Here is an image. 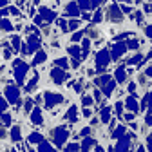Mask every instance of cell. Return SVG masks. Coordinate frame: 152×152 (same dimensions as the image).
<instances>
[{
    "instance_id": "obj_1",
    "label": "cell",
    "mask_w": 152,
    "mask_h": 152,
    "mask_svg": "<svg viewBox=\"0 0 152 152\" xmlns=\"http://www.w3.org/2000/svg\"><path fill=\"white\" fill-rule=\"evenodd\" d=\"M121 18H123V16H121V13L118 11V7H116V6L112 4V6L109 7V20H110V22H121Z\"/></svg>"
},
{
    "instance_id": "obj_2",
    "label": "cell",
    "mask_w": 152,
    "mask_h": 152,
    "mask_svg": "<svg viewBox=\"0 0 152 152\" xmlns=\"http://www.w3.org/2000/svg\"><path fill=\"white\" fill-rule=\"evenodd\" d=\"M127 109H130V110H134V109H136V102L132 100V98L127 100Z\"/></svg>"
},
{
    "instance_id": "obj_3",
    "label": "cell",
    "mask_w": 152,
    "mask_h": 152,
    "mask_svg": "<svg viewBox=\"0 0 152 152\" xmlns=\"http://www.w3.org/2000/svg\"><path fill=\"white\" fill-rule=\"evenodd\" d=\"M6 138H7V136H6V130L0 127V140H6Z\"/></svg>"
},
{
    "instance_id": "obj_4",
    "label": "cell",
    "mask_w": 152,
    "mask_h": 152,
    "mask_svg": "<svg viewBox=\"0 0 152 152\" xmlns=\"http://www.w3.org/2000/svg\"><path fill=\"white\" fill-rule=\"evenodd\" d=\"M24 110H26V112H29V110H31V102H29V100L26 102V107H24Z\"/></svg>"
},
{
    "instance_id": "obj_5",
    "label": "cell",
    "mask_w": 152,
    "mask_h": 152,
    "mask_svg": "<svg viewBox=\"0 0 152 152\" xmlns=\"http://www.w3.org/2000/svg\"><path fill=\"white\" fill-rule=\"evenodd\" d=\"M147 33H148V36L152 38V27H148V29H147Z\"/></svg>"
},
{
    "instance_id": "obj_6",
    "label": "cell",
    "mask_w": 152,
    "mask_h": 152,
    "mask_svg": "<svg viewBox=\"0 0 152 152\" xmlns=\"http://www.w3.org/2000/svg\"><path fill=\"white\" fill-rule=\"evenodd\" d=\"M150 98H152V96H150ZM150 107H152V103H150Z\"/></svg>"
}]
</instances>
